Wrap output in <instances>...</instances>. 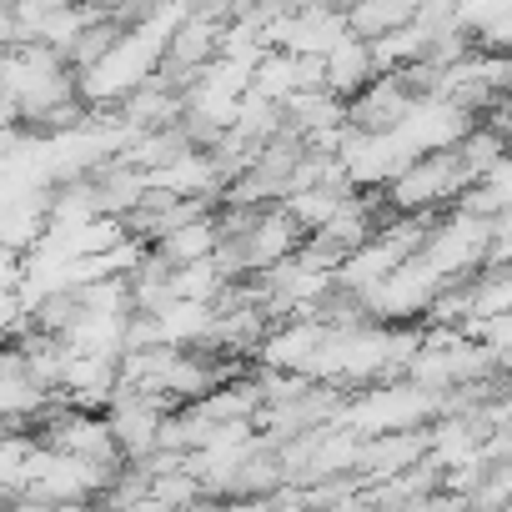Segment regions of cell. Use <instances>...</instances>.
I'll use <instances>...</instances> for the list:
<instances>
[{
	"label": "cell",
	"mask_w": 512,
	"mask_h": 512,
	"mask_svg": "<svg viewBox=\"0 0 512 512\" xmlns=\"http://www.w3.org/2000/svg\"><path fill=\"white\" fill-rule=\"evenodd\" d=\"M216 241H221V226H216V211H201L196 221H186V226H176V231H166L161 241H151V256L171 272V267H191V262H206V256L216 251Z\"/></svg>",
	"instance_id": "4fadbf2b"
},
{
	"label": "cell",
	"mask_w": 512,
	"mask_h": 512,
	"mask_svg": "<svg viewBox=\"0 0 512 512\" xmlns=\"http://www.w3.org/2000/svg\"><path fill=\"white\" fill-rule=\"evenodd\" d=\"M307 86H322V66L312 56H292V51H262L251 66V81H246V96H262L272 106H287L297 91Z\"/></svg>",
	"instance_id": "ba28073f"
},
{
	"label": "cell",
	"mask_w": 512,
	"mask_h": 512,
	"mask_svg": "<svg viewBox=\"0 0 512 512\" xmlns=\"http://www.w3.org/2000/svg\"><path fill=\"white\" fill-rule=\"evenodd\" d=\"M166 412H171V407H166L161 397H146V392L116 387L101 417H106V432H111L116 452H121L126 462H141V457L156 452V427H161Z\"/></svg>",
	"instance_id": "8992f818"
},
{
	"label": "cell",
	"mask_w": 512,
	"mask_h": 512,
	"mask_svg": "<svg viewBox=\"0 0 512 512\" xmlns=\"http://www.w3.org/2000/svg\"><path fill=\"white\" fill-rule=\"evenodd\" d=\"M136 6H141V16H146V11H156V6H176V0H136Z\"/></svg>",
	"instance_id": "7402d4cb"
},
{
	"label": "cell",
	"mask_w": 512,
	"mask_h": 512,
	"mask_svg": "<svg viewBox=\"0 0 512 512\" xmlns=\"http://www.w3.org/2000/svg\"><path fill=\"white\" fill-rule=\"evenodd\" d=\"M156 66H161V41L146 36L141 26H131V31H121L91 66H81V71H71V76H76L81 106H91V111H116L136 86H146V81L156 76Z\"/></svg>",
	"instance_id": "6da1fadb"
},
{
	"label": "cell",
	"mask_w": 512,
	"mask_h": 512,
	"mask_svg": "<svg viewBox=\"0 0 512 512\" xmlns=\"http://www.w3.org/2000/svg\"><path fill=\"white\" fill-rule=\"evenodd\" d=\"M151 317V327H156V342L161 347H176V352H201V342H206V332H211V302H186V297H171V302H161L156 312H146Z\"/></svg>",
	"instance_id": "8fae6325"
},
{
	"label": "cell",
	"mask_w": 512,
	"mask_h": 512,
	"mask_svg": "<svg viewBox=\"0 0 512 512\" xmlns=\"http://www.w3.org/2000/svg\"><path fill=\"white\" fill-rule=\"evenodd\" d=\"M457 211H467V216H502V211H512V171H507V156L502 161H492L462 196H457Z\"/></svg>",
	"instance_id": "e0dca14e"
},
{
	"label": "cell",
	"mask_w": 512,
	"mask_h": 512,
	"mask_svg": "<svg viewBox=\"0 0 512 512\" xmlns=\"http://www.w3.org/2000/svg\"><path fill=\"white\" fill-rule=\"evenodd\" d=\"M417 6H422V0H347L342 21H347V36L377 41V36L407 26V21L417 16Z\"/></svg>",
	"instance_id": "2e32d148"
},
{
	"label": "cell",
	"mask_w": 512,
	"mask_h": 512,
	"mask_svg": "<svg viewBox=\"0 0 512 512\" xmlns=\"http://www.w3.org/2000/svg\"><path fill=\"white\" fill-rule=\"evenodd\" d=\"M146 181H151V191H171V196H186V201H201V206H211V201H221V186H226V171L211 161V151H176L166 166H156V171H146Z\"/></svg>",
	"instance_id": "52a82bcc"
},
{
	"label": "cell",
	"mask_w": 512,
	"mask_h": 512,
	"mask_svg": "<svg viewBox=\"0 0 512 512\" xmlns=\"http://www.w3.org/2000/svg\"><path fill=\"white\" fill-rule=\"evenodd\" d=\"M452 16L472 51H507L512 36V0H452Z\"/></svg>",
	"instance_id": "7c38bea8"
},
{
	"label": "cell",
	"mask_w": 512,
	"mask_h": 512,
	"mask_svg": "<svg viewBox=\"0 0 512 512\" xmlns=\"http://www.w3.org/2000/svg\"><path fill=\"white\" fill-rule=\"evenodd\" d=\"M437 277L417 262V256H407V262H397L377 287H367V292H357V302H362V312L372 317V322H382V327H397V322H412V317H422L427 307H432V297H437Z\"/></svg>",
	"instance_id": "5b68a950"
},
{
	"label": "cell",
	"mask_w": 512,
	"mask_h": 512,
	"mask_svg": "<svg viewBox=\"0 0 512 512\" xmlns=\"http://www.w3.org/2000/svg\"><path fill=\"white\" fill-rule=\"evenodd\" d=\"M412 86L397 76V71H382V76H372L352 101H347V126L352 131H392L407 111H412Z\"/></svg>",
	"instance_id": "9c48e42d"
},
{
	"label": "cell",
	"mask_w": 512,
	"mask_h": 512,
	"mask_svg": "<svg viewBox=\"0 0 512 512\" xmlns=\"http://www.w3.org/2000/svg\"><path fill=\"white\" fill-rule=\"evenodd\" d=\"M432 417H437V397L422 392V387H412L407 377H392V382H372L357 397H347L332 427H347L357 437H382V432L427 427Z\"/></svg>",
	"instance_id": "3957f363"
},
{
	"label": "cell",
	"mask_w": 512,
	"mask_h": 512,
	"mask_svg": "<svg viewBox=\"0 0 512 512\" xmlns=\"http://www.w3.org/2000/svg\"><path fill=\"white\" fill-rule=\"evenodd\" d=\"M367 51H372V71L382 76V71H402V66L422 61L427 36H422V26H417V21H407V26H397V31H387V36L367 41Z\"/></svg>",
	"instance_id": "ac0fdd59"
},
{
	"label": "cell",
	"mask_w": 512,
	"mask_h": 512,
	"mask_svg": "<svg viewBox=\"0 0 512 512\" xmlns=\"http://www.w3.org/2000/svg\"><path fill=\"white\" fill-rule=\"evenodd\" d=\"M322 91H332V96H342V101H352L377 71H372V51H367V41H357V36H342L322 61Z\"/></svg>",
	"instance_id": "9a60e30c"
},
{
	"label": "cell",
	"mask_w": 512,
	"mask_h": 512,
	"mask_svg": "<svg viewBox=\"0 0 512 512\" xmlns=\"http://www.w3.org/2000/svg\"><path fill=\"white\" fill-rule=\"evenodd\" d=\"M116 116H121L131 131H161V126H171V121L181 116V91L156 71L146 86H136V91L116 106Z\"/></svg>",
	"instance_id": "5bb4252c"
},
{
	"label": "cell",
	"mask_w": 512,
	"mask_h": 512,
	"mask_svg": "<svg viewBox=\"0 0 512 512\" xmlns=\"http://www.w3.org/2000/svg\"><path fill=\"white\" fill-rule=\"evenodd\" d=\"M26 327H31V307H26V297H21V292H0V347L16 342Z\"/></svg>",
	"instance_id": "ffe728a7"
},
{
	"label": "cell",
	"mask_w": 512,
	"mask_h": 512,
	"mask_svg": "<svg viewBox=\"0 0 512 512\" xmlns=\"http://www.w3.org/2000/svg\"><path fill=\"white\" fill-rule=\"evenodd\" d=\"M6 432H11V427H6V422H0V437H6Z\"/></svg>",
	"instance_id": "603a6c76"
},
{
	"label": "cell",
	"mask_w": 512,
	"mask_h": 512,
	"mask_svg": "<svg viewBox=\"0 0 512 512\" xmlns=\"http://www.w3.org/2000/svg\"><path fill=\"white\" fill-rule=\"evenodd\" d=\"M487 241H492V216H467V211H447L442 221H427V236L417 246V262L437 277V282H462L487 262Z\"/></svg>",
	"instance_id": "277c9868"
},
{
	"label": "cell",
	"mask_w": 512,
	"mask_h": 512,
	"mask_svg": "<svg viewBox=\"0 0 512 512\" xmlns=\"http://www.w3.org/2000/svg\"><path fill=\"white\" fill-rule=\"evenodd\" d=\"M21 256H26V251L0 246V292H16V287H21Z\"/></svg>",
	"instance_id": "44dd1931"
},
{
	"label": "cell",
	"mask_w": 512,
	"mask_h": 512,
	"mask_svg": "<svg viewBox=\"0 0 512 512\" xmlns=\"http://www.w3.org/2000/svg\"><path fill=\"white\" fill-rule=\"evenodd\" d=\"M452 151H457L462 171H467V176L477 181V176H482V171H487L492 161H502V156H507V141H502V136H497L492 126L472 121V131H467V136H462V141H457Z\"/></svg>",
	"instance_id": "d6986e66"
},
{
	"label": "cell",
	"mask_w": 512,
	"mask_h": 512,
	"mask_svg": "<svg viewBox=\"0 0 512 512\" xmlns=\"http://www.w3.org/2000/svg\"><path fill=\"white\" fill-rule=\"evenodd\" d=\"M322 337H327V327H322L317 317H287V322H272V327H267L256 357H262V367H272V372H297V377H307V367H312Z\"/></svg>",
	"instance_id": "30bf717a"
},
{
	"label": "cell",
	"mask_w": 512,
	"mask_h": 512,
	"mask_svg": "<svg viewBox=\"0 0 512 512\" xmlns=\"http://www.w3.org/2000/svg\"><path fill=\"white\" fill-rule=\"evenodd\" d=\"M467 186H472V176L462 171L457 151H427V156L407 161L377 196H382L387 216H432V211L457 206V196Z\"/></svg>",
	"instance_id": "7a4b0ae2"
}]
</instances>
